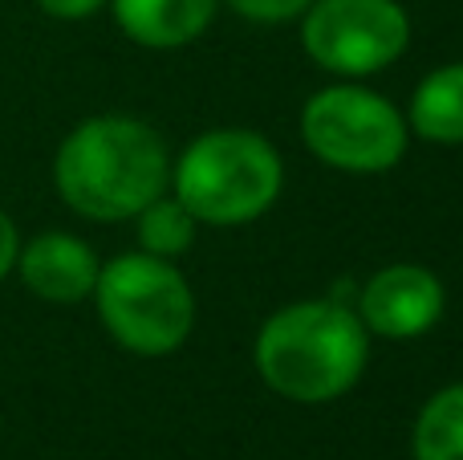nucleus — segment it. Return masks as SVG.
<instances>
[{
	"label": "nucleus",
	"instance_id": "obj_1",
	"mask_svg": "<svg viewBox=\"0 0 463 460\" xmlns=\"http://www.w3.org/2000/svg\"><path fill=\"white\" fill-rule=\"evenodd\" d=\"M53 179L73 212L90 220H127L167 192L171 159L146 122L102 114L65 135Z\"/></svg>",
	"mask_w": 463,
	"mask_h": 460
},
{
	"label": "nucleus",
	"instance_id": "obj_2",
	"mask_svg": "<svg viewBox=\"0 0 463 460\" xmlns=\"http://www.w3.org/2000/svg\"><path fill=\"white\" fill-rule=\"evenodd\" d=\"M370 331L337 302L285 306L256 334V371L293 404H329L366 371Z\"/></svg>",
	"mask_w": 463,
	"mask_h": 460
},
{
	"label": "nucleus",
	"instance_id": "obj_3",
	"mask_svg": "<svg viewBox=\"0 0 463 460\" xmlns=\"http://www.w3.org/2000/svg\"><path fill=\"white\" fill-rule=\"evenodd\" d=\"M175 200L203 225H244L277 204L285 168L277 147L256 130H208L171 171Z\"/></svg>",
	"mask_w": 463,
	"mask_h": 460
},
{
	"label": "nucleus",
	"instance_id": "obj_4",
	"mask_svg": "<svg viewBox=\"0 0 463 460\" xmlns=\"http://www.w3.org/2000/svg\"><path fill=\"white\" fill-rule=\"evenodd\" d=\"M94 298L110 339L135 355H171L192 334V285L167 257L122 253L98 269Z\"/></svg>",
	"mask_w": 463,
	"mask_h": 460
},
{
	"label": "nucleus",
	"instance_id": "obj_5",
	"mask_svg": "<svg viewBox=\"0 0 463 460\" xmlns=\"http://www.w3.org/2000/svg\"><path fill=\"white\" fill-rule=\"evenodd\" d=\"M301 139L329 168L378 176L391 171L407 151V119L374 90L329 86L305 102Z\"/></svg>",
	"mask_w": 463,
	"mask_h": 460
},
{
	"label": "nucleus",
	"instance_id": "obj_6",
	"mask_svg": "<svg viewBox=\"0 0 463 460\" xmlns=\"http://www.w3.org/2000/svg\"><path fill=\"white\" fill-rule=\"evenodd\" d=\"M411 21L394 0H313L305 8L301 45L321 70L366 78L402 57Z\"/></svg>",
	"mask_w": 463,
	"mask_h": 460
},
{
	"label": "nucleus",
	"instance_id": "obj_7",
	"mask_svg": "<svg viewBox=\"0 0 463 460\" xmlns=\"http://www.w3.org/2000/svg\"><path fill=\"white\" fill-rule=\"evenodd\" d=\"M358 318L378 339H419L443 318V285L423 265H386L362 290Z\"/></svg>",
	"mask_w": 463,
	"mask_h": 460
},
{
	"label": "nucleus",
	"instance_id": "obj_8",
	"mask_svg": "<svg viewBox=\"0 0 463 460\" xmlns=\"http://www.w3.org/2000/svg\"><path fill=\"white\" fill-rule=\"evenodd\" d=\"M16 269L21 282L29 285L37 298L57 302V306H73V302L90 298L98 285V257L86 241L70 233H41L16 253Z\"/></svg>",
	"mask_w": 463,
	"mask_h": 460
},
{
	"label": "nucleus",
	"instance_id": "obj_9",
	"mask_svg": "<svg viewBox=\"0 0 463 460\" xmlns=\"http://www.w3.org/2000/svg\"><path fill=\"white\" fill-rule=\"evenodd\" d=\"M122 33L146 49H179L203 37L216 16V0H114Z\"/></svg>",
	"mask_w": 463,
	"mask_h": 460
},
{
	"label": "nucleus",
	"instance_id": "obj_10",
	"mask_svg": "<svg viewBox=\"0 0 463 460\" xmlns=\"http://www.w3.org/2000/svg\"><path fill=\"white\" fill-rule=\"evenodd\" d=\"M411 130L427 143H463V62L439 65L411 98Z\"/></svg>",
	"mask_w": 463,
	"mask_h": 460
},
{
	"label": "nucleus",
	"instance_id": "obj_11",
	"mask_svg": "<svg viewBox=\"0 0 463 460\" xmlns=\"http://www.w3.org/2000/svg\"><path fill=\"white\" fill-rule=\"evenodd\" d=\"M415 460H463V383L435 391L415 420Z\"/></svg>",
	"mask_w": 463,
	"mask_h": 460
},
{
	"label": "nucleus",
	"instance_id": "obj_12",
	"mask_svg": "<svg viewBox=\"0 0 463 460\" xmlns=\"http://www.w3.org/2000/svg\"><path fill=\"white\" fill-rule=\"evenodd\" d=\"M195 225H200V220H195L184 204L159 196V200H151L138 212V241H143V253H151V257H175V253L192 249Z\"/></svg>",
	"mask_w": 463,
	"mask_h": 460
},
{
	"label": "nucleus",
	"instance_id": "obj_13",
	"mask_svg": "<svg viewBox=\"0 0 463 460\" xmlns=\"http://www.w3.org/2000/svg\"><path fill=\"white\" fill-rule=\"evenodd\" d=\"M240 16L248 21H260V24H272V21H288V16H301L313 0H228Z\"/></svg>",
	"mask_w": 463,
	"mask_h": 460
},
{
	"label": "nucleus",
	"instance_id": "obj_14",
	"mask_svg": "<svg viewBox=\"0 0 463 460\" xmlns=\"http://www.w3.org/2000/svg\"><path fill=\"white\" fill-rule=\"evenodd\" d=\"M49 16H61V21H81V16H94L106 0H37Z\"/></svg>",
	"mask_w": 463,
	"mask_h": 460
},
{
	"label": "nucleus",
	"instance_id": "obj_15",
	"mask_svg": "<svg viewBox=\"0 0 463 460\" xmlns=\"http://www.w3.org/2000/svg\"><path fill=\"white\" fill-rule=\"evenodd\" d=\"M16 253H21V236H16V225L0 212V282L16 269Z\"/></svg>",
	"mask_w": 463,
	"mask_h": 460
}]
</instances>
